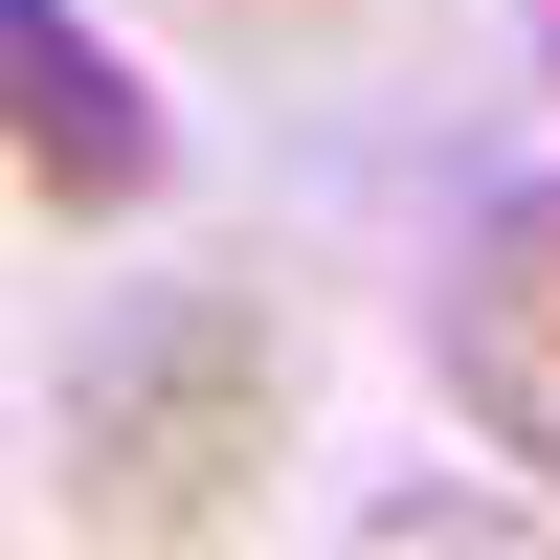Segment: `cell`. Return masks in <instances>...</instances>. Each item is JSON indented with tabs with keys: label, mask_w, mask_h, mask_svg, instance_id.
I'll use <instances>...</instances> for the list:
<instances>
[{
	"label": "cell",
	"mask_w": 560,
	"mask_h": 560,
	"mask_svg": "<svg viewBox=\"0 0 560 560\" xmlns=\"http://www.w3.org/2000/svg\"><path fill=\"white\" fill-rule=\"evenodd\" d=\"M292 471V314L269 269H158L68 359V516L90 538H247Z\"/></svg>",
	"instance_id": "1"
},
{
	"label": "cell",
	"mask_w": 560,
	"mask_h": 560,
	"mask_svg": "<svg viewBox=\"0 0 560 560\" xmlns=\"http://www.w3.org/2000/svg\"><path fill=\"white\" fill-rule=\"evenodd\" d=\"M427 382H448V427H471L493 471H516L538 516H560V158H538V179H493V202L448 224Z\"/></svg>",
	"instance_id": "2"
},
{
	"label": "cell",
	"mask_w": 560,
	"mask_h": 560,
	"mask_svg": "<svg viewBox=\"0 0 560 560\" xmlns=\"http://www.w3.org/2000/svg\"><path fill=\"white\" fill-rule=\"evenodd\" d=\"M0 90H23V224H135L179 179L158 90L90 45V0H0Z\"/></svg>",
	"instance_id": "3"
},
{
	"label": "cell",
	"mask_w": 560,
	"mask_h": 560,
	"mask_svg": "<svg viewBox=\"0 0 560 560\" xmlns=\"http://www.w3.org/2000/svg\"><path fill=\"white\" fill-rule=\"evenodd\" d=\"M202 23H247V45H314V23H337V0H202Z\"/></svg>",
	"instance_id": "4"
}]
</instances>
